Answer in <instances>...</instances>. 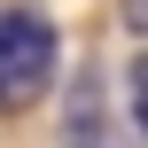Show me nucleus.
<instances>
[{
    "instance_id": "f257e3e1",
    "label": "nucleus",
    "mask_w": 148,
    "mask_h": 148,
    "mask_svg": "<svg viewBox=\"0 0 148 148\" xmlns=\"http://www.w3.org/2000/svg\"><path fill=\"white\" fill-rule=\"evenodd\" d=\"M55 70H62V31H55V16L31 8V0H8V8H0V101L39 94Z\"/></svg>"
},
{
    "instance_id": "f03ea898",
    "label": "nucleus",
    "mask_w": 148,
    "mask_h": 148,
    "mask_svg": "<svg viewBox=\"0 0 148 148\" xmlns=\"http://www.w3.org/2000/svg\"><path fill=\"white\" fill-rule=\"evenodd\" d=\"M62 148H125L109 133V94H101V70H70L62 86Z\"/></svg>"
},
{
    "instance_id": "7ed1b4c3",
    "label": "nucleus",
    "mask_w": 148,
    "mask_h": 148,
    "mask_svg": "<svg viewBox=\"0 0 148 148\" xmlns=\"http://www.w3.org/2000/svg\"><path fill=\"white\" fill-rule=\"evenodd\" d=\"M117 16H125V39H140V31H148V0H117Z\"/></svg>"
}]
</instances>
